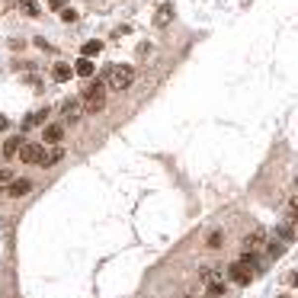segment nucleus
I'll return each instance as SVG.
<instances>
[{
  "label": "nucleus",
  "mask_w": 298,
  "mask_h": 298,
  "mask_svg": "<svg viewBox=\"0 0 298 298\" xmlns=\"http://www.w3.org/2000/svg\"><path fill=\"white\" fill-rule=\"evenodd\" d=\"M84 103H87V112H99L106 106V84H90L84 90Z\"/></svg>",
  "instance_id": "nucleus-1"
},
{
  "label": "nucleus",
  "mask_w": 298,
  "mask_h": 298,
  "mask_svg": "<svg viewBox=\"0 0 298 298\" xmlns=\"http://www.w3.org/2000/svg\"><path fill=\"white\" fill-rule=\"evenodd\" d=\"M132 80H135L132 67H112V71H109V84H106V87H112V90H128Z\"/></svg>",
  "instance_id": "nucleus-2"
},
{
  "label": "nucleus",
  "mask_w": 298,
  "mask_h": 298,
  "mask_svg": "<svg viewBox=\"0 0 298 298\" xmlns=\"http://www.w3.org/2000/svg\"><path fill=\"white\" fill-rule=\"evenodd\" d=\"M19 157H23V164H45V145H36V141L19 145Z\"/></svg>",
  "instance_id": "nucleus-3"
},
{
  "label": "nucleus",
  "mask_w": 298,
  "mask_h": 298,
  "mask_svg": "<svg viewBox=\"0 0 298 298\" xmlns=\"http://www.w3.org/2000/svg\"><path fill=\"white\" fill-rule=\"evenodd\" d=\"M228 276H231L234 282H241V286H247V282H250V276H253V269H247L244 263H234V266L228 269Z\"/></svg>",
  "instance_id": "nucleus-4"
},
{
  "label": "nucleus",
  "mask_w": 298,
  "mask_h": 298,
  "mask_svg": "<svg viewBox=\"0 0 298 298\" xmlns=\"http://www.w3.org/2000/svg\"><path fill=\"white\" fill-rule=\"evenodd\" d=\"M42 138H45V145H58V141L64 138V128H61V125H45Z\"/></svg>",
  "instance_id": "nucleus-5"
},
{
  "label": "nucleus",
  "mask_w": 298,
  "mask_h": 298,
  "mask_svg": "<svg viewBox=\"0 0 298 298\" xmlns=\"http://www.w3.org/2000/svg\"><path fill=\"white\" fill-rule=\"evenodd\" d=\"M32 189V183L29 180H10V189H6V193L13 196V199H19V196H26Z\"/></svg>",
  "instance_id": "nucleus-6"
},
{
  "label": "nucleus",
  "mask_w": 298,
  "mask_h": 298,
  "mask_svg": "<svg viewBox=\"0 0 298 298\" xmlns=\"http://www.w3.org/2000/svg\"><path fill=\"white\" fill-rule=\"evenodd\" d=\"M93 71H97V64H93L90 58H80L77 64H74V74H77V77H93Z\"/></svg>",
  "instance_id": "nucleus-7"
},
{
  "label": "nucleus",
  "mask_w": 298,
  "mask_h": 298,
  "mask_svg": "<svg viewBox=\"0 0 298 298\" xmlns=\"http://www.w3.org/2000/svg\"><path fill=\"white\" fill-rule=\"evenodd\" d=\"M51 77H55L58 84H64V80H71V64H64V61H58V64L51 67Z\"/></svg>",
  "instance_id": "nucleus-8"
},
{
  "label": "nucleus",
  "mask_w": 298,
  "mask_h": 298,
  "mask_svg": "<svg viewBox=\"0 0 298 298\" xmlns=\"http://www.w3.org/2000/svg\"><path fill=\"white\" fill-rule=\"evenodd\" d=\"M84 58H93V55H99V51H103V42H97V39H90V42H84Z\"/></svg>",
  "instance_id": "nucleus-9"
},
{
  "label": "nucleus",
  "mask_w": 298,
  "mask_h": 298,
  "mask_svg": "<svg viewBox=\"0 0 298 298\" xmlns=\"http://www.w3.org/2000/svg\"><path fill=\"white\" fill-rule=\"evenodd\" d=\"M260 241H263V231L247 234V241H244V250H256V247H260Z\"/></svg>",
  "instance_id": "nucleus-10"
},
{
  "label": "nucleus",
  "mask_w": 298,
  "mask_h": 298,
  "mask_svg": "<svg viewBox=\"0 0 298 298\" xmlns=\"http://www.w3.org/2000/svg\"><path fill=\"white\" fill-rule=\"evenodd\" d=\"M16 151H19V138H6L3 141V154H6V157H13Z\"/></svg>",
  "instance_id": "nucleus-11"
},
{
  "label": "nucleus",
  "mask_w": 298,
  "mask_h": 298,
  "mask_svg": "<svg viewBox=\"0 0 298 298\" xmlns=\"http://www.w3.org/2000/svg\"><path fill=\"white\" fill-rule=\"evenodd\" d=\"M170 6H160V13H157V16H154V23H157V26H167V23H170Z\"/></svg>",
  "instance_id": "nucleus-12"
},
{
  "label": "nucleus",
  "mask_w": 298,
  "mask_h": 298,
  "mask_svg": "<svg viewBox=\"0 0 298 298\" xmlns=\"http://www.w3.org/2000/svg\"><path fill=\"white\" fill-rule=\"evenodd\" d=\"M64 112H67V116H80V103H77V99H67V103H64Z\"/></svg>",
  "instance_id": "nucleus-13"
},
{
  "label": "nucleus",
  "mask_w": 298,
  "mask_h": 298,
  "mask_svg": "<svg viewBox=\"0 0 298 298\" xmlns=\"http://www.w3.org/2000/svg\"><path fill=\"white\" fill-rule=\"evenodd\" d=\"M208 295H212V298H221V295H225V286H221V282H208Z\"/></svg>",
  "instance_id": "nucleus-14"
},
{
  "label": "nucleus",
  "mask_w": 298,
  "mask_h": 298,
  "mask_svg": "<svg viewBox=\"0 0 298 298\" xmlns=\"http://www.w3.org/2000/svg\"><path fill=\"white\" fill-rule=\"evenodd\" d=\"M45 122V112H32L29 119H26V128H32V125H42Z\"/></svg>",
  "instance_id": "nucleus-15"
},
{
  "label": "nucleus",
  "mask_w": 298,
  "mask_h": 298,
  "mask_svg": "<svg viewBox=\"0 0 298 298\" xmlns=\"http://www.w3.org/2000/svg\"><path fill=\"white\" fill-rule=\"evenodd\" d=\"M19 6H23V10H26V13H29V16H36V13H39V6H36V0H23V3H19Z\"/></svg>",
  "instance_id": "nucleus-16"
},
{
  "label": "nucleus",
  "mask_w": 298,
  "mask_h": 298,
  "mask_svg": "<svg viewBox=\"0 0 298 298\" xmlns=\"http://www.w3.org/2000/svg\"><path fill=\"white\" fill-rule=\"evenodd\" d=\"M58 160H61V151H51V154H49V157H45V164H42V167H55V164H58Z\"/></svg>",
  "instance_id": "nucleus-17"
},
{
  "label": "nucleus",
  "mask_w": 298,
  "mask_h": 298,
  "mask_svg": "<svg viewBox=\"0 0 298 298\" xmlns=\"http://www.w3.org/2000/svg\"><path fill=\"white\" fill-rule=\"evenodd\" d=\"M279 234H282V238H286V241H292V238H295V231H292V221H289V225H286V228H282V231H279Z\"/></svg>",
  "instance_id": "nucleus-18"
},
{
  "label": "nucleus",
  "mask_w": 298,
  "mask_h": 298,
  "mask_svg": "<svg viewBox=\"0 0 298 298\" xmlns=\"http://www.w3.org/2000/svg\"><path fill=\"white\" fill-rule=\"evenodd\" d=\"M10 180H13L10 170H0V186H10Z\"/></svg>",
  "instance_id": "nucleus-19"
},
{
  "label": "nucleus",
  "mask_w": 298,
  "mask_h": 298,
  "mask_svg": "<svg viewBox=\"0 0 298 298\" xmlns=\"http://www.w3.org/2000/svg\"><path fill=\"white\" fill-rule=\"evenodd\" d=\"M208 247H221V234H218V231H215L212 238H208Z\"/></svg>",
  "instance_id": "nucleus-20"
},
{
  "label": "nucleus",
  "mask_w": 298,
  "mask_h": 298,
  "mask_svg": "<svg viewBox=\"0 0 298 298\" xmlns=\"http://www.w3.org/2000/svg\"><path fill=\"white\" fill-rule=\"evenodd\" d=\"M282 253V244H269V256H279Z\"/></svg>",
  "instance_id": "nucleus-21"
},
{
  "label": "nucleus",
  "mask_w": 298,
  "mask_h": 298,
  "mask_svg": "<svg viewBox=\"0 0 298 298\" xmlns=\"http://www.w3.org/2000/svg\"><path fill=\"white\" fill-rule=\"evenodd\" d=\"M3 128H6V116H0V132H3Z\"/></svg>",
  "instance_id": "nucleus-22"
}]
</instances>
